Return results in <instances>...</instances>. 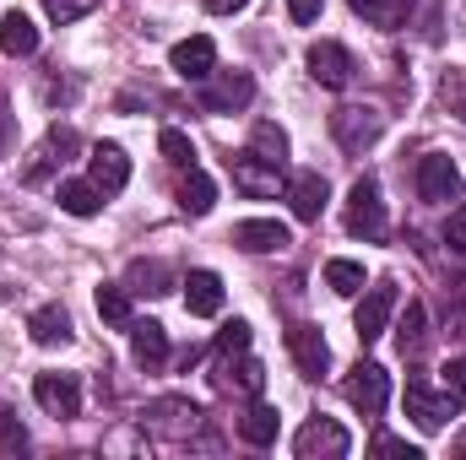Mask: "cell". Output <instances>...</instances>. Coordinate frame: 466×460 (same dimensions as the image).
<instances>
[{"instance_id": "1", "label": "cell", "mask_w": 466, "mask_h": 460, "mask_svg": "<svg viewBox=\"0 0 466 460\" xmlns=\"http://www.w3.org/2000/svg\"><path fill=\"white\" fill-rule=\"evenodd\" d=\"M342 223H348V233L363 238V244H380V238H385V201H380V185H374V179H358L348 190Z\"/></svg>"}, {"instance_id": "2", "label": "cell", "mask_w": 466, "mask_h": 460, "mask_svg": "<svg viewBox=\"0 0 466 460\" xmlns=\"http://www.w3.org/2000/svg\"><path fill=\"white\" fill-rule=\"evenodd\" d=\"M331 135H337L342 152H369V146L385 135V115L369 109V104H342V109L331 115Z\"/></svg>"}, {"instance_id": "3", "label": "cell", "mask_w": 466, "mask_h": 460, "mask_svg": "<svg viewBox=\"0 0 466 460\" xmlns=\"http://www.w3.org/2000/svg\"><path fill=\"white\" fill-rule=\"evenodd\" d=\"M228 174H233V185H238L249 201H266V195H277V190H282V163L260 157L255 146H249V152H233Z\"/></svg>"}, {"instance_id": "4", "label": "cell", "mask_w": 466, "mask_h": 460, "mask_svg": "<svg viewBox=\"0 0 466 460\" xmlns=\"http://www.w3.org/2000/svg\"><path fill=\"white\" fill-rule=\"evenodd\" d=\"M342 395H348L363 417H380L385 401H390V374L380 363H352L348 379H342Z\"/></svg>"}, {"instance_id": "5", "label": "cell", "mask_w": 466, "mask_h": 460, "mask_svg": "<svg viewBox=\"0 0 466 460\" xmlns=\"http://www.w3.org/2000/svg\"><path fill=\"white\" fill-rule=\"evenodd\" d=\"M76 152H82V135H76L71 125H55V130H49V135L38 141V152H33V163L22 168V185H44V179H49V174H55L60 163H71Z\"/></svg>"}, {"instance_id": "6", "label": "cell", "mask_w": 466, "mask_h": 460, "mask_svg": "<svg viewBox=\"0 0 466 460\" xmlns=\"http://www.w3.org/2000/svg\"><path fill=\"white\" fill-rule=\"evenodd\" d=\"M293 450H299V460H342L352 450V439H348V428H342V423L315 417V423H304V428H299Z\"/></svg>"}, {"instance_id": "7", "label": "cell", "mask_w": 466, "mask_h": 460, "mask_svg": "<svg viewBox=\"0 0 466 460\" xmlns=\"http://www.w3.org/2000/svg\"><path fill=\"white\" fill-rule=\"evenodd\" d=\"M147 428L163 434V439H190L201 428V406L185 401V395H163V401L147 406Z\"/></svg>"}, {"instance_id": "8", "label": "cell", "mask_w": 466, "mask_h": 460, "mask_svg": "<svg viewBox=\"0 0 466 460\" xmlns=\"http://www.w3.org/2000/svg\"><path fill=\"white\" fill-rule=\"evenodd\" d=\"M390 315H396V282H374L369 293H363V304H358V315H352V331H358V342H380L385 336V325H390Z\"/></svg>"}, {"instance_id": "9", "label": "cell", "mask_w": 466, "mask_h": 460, "mask_svg": "<svg viewBox=\"0 0 466 460\" xmlns=\"http://www.w3.org/2000/svg\"><path fill=\"white\" fill-rule=\"evenodd\" d=\"M456 195H461V174H456V163H451L445 152H429V157L418 163V201L445 206V201H456Z\"/></svg>"}, {"instance_id": "10", "label": "cell", "mask_w": 466, "mask_h": 460, "mask_svg": "<svg viewBox=\"0 0 466 460\" xmlns=\"http://www.w3.org/2000/svg\"><path fill=\"white\" fill-rule=\"evenodd\" d=\"M309 76L320 82V87H331V93H342L352 87V76H358V65H352V55L337 44V38H320L315 49H309Z\"/></svg>"}, {"instance_id": "11", "label": "cell", "mask_w": 466, "mask_h": 460, "mask_svg": "<svg viewBox=\"0 0 466 460\" xmlns=\"http://www.w3.org/2000/svg\"><path fill=\"white\" fill-rule=\"evenodd\" d=\"M33 395L49 417H76L82 412V379L76 374H38L33 379Z\"/></svg>"}, {"instance_id": "12", "label": "cell", "mask_w": 466, "mask_h": 460, "mask_svg": "<svg viewBox=\"0 0 466 460\" xmlns=\"http://www.w3.org/2000/svg\"><path fill=\"white\" fill-rule=\"evenodd\" d=\"M87 179H93L98 195H119V190L130 185V157H125V146L98 141V146H93V163H87Z\"/></svg>"}, {"instance_id": "13", "label": "cell", "mask_w": 466, "mask_h": 460, "mask_svg": "<svg viewBox=\"0 0 466 460\" xmlns=\"http://www.w3.org/2000/svg\"><path fill=\"white\" fill-rule=\"evenodd\" d=\"M212 385H218V390H228V395H260V390H266V368H260L255 357L233 352V357H218Z\"/></svg>"}, {"instance_id": "14", "label": "cell", "mask_w": 466, "mask_h": 460, "mask_svg": "<svg viewBox=\"0 0 466 460\" xmlns=\"http://www.w3.org/2000/svg\"><path fill=\"white\" fill-rule=\"evenodd\" d=\"M168 65L185 76V82H207L212 71H218V44L207 38V33H196V38H185V44H174V55H168Z\"/></svg>"}, {"instance_id": "15", "label": "cell", "mask_w": 466, "mask_h": 460, "mask_svg": "<svg viewBox=\"0 0 466 460\" xmlns=\"http://www.w3.org/2000/svg\"><path fill=\"white\" fill-rule=\"evenodd\" d=\"M249 98H255L249 71H223V76L201 93V109H207V115H233V109H244Z\"/></svg>"}, {"instance_id": "16", "label": "cell", "mask_w": 466, "mask_h": 460, "mask_svg": "<svg viewBox=\"0 0 466 460\" xmlns=\"http://www.w3.org/2000/svg\"><path fill=\"white\" fill-rule=\"evenodd\" d=\"M288 352H293V363H299L309 379H320V374L331 368V346L320 336V325H293V331H288Z\"/></svg>"}, {"instance_id": "17", "label": "cell", "mask_w": 466, "mask_h": 460, "mask_svg": "<svg viewBox=\"0 0 466 460\" xmlns=\"http://www.w3.org/2000/svg\"><path fill=\"white\" fill-rule=\"evenodd\" d=\"M407 417H412L423 434H434V428H445V417H451V401H440V395L423 385V374H412V379H407Z\"/></svg>"}, {"instance_id": "18", "label": "cell", "mask_w": 466, "mask_h": 460, "mask_svg": "<svg viewBox=\"0 0 466 460\" xmlns=\"http://www.w3.org/2000/svg\"><path fill=\"white\" fill-rule=\"evenodd\" d=\"M130 352H136V363L147 368V374H163L168 368V331L157 325V320H130Z\"/></svg>"}, {"instance_id": "19", "label": "cell", "mask_w": 466, "mask_h": 460, "mask_svg": "<svg viewBox=\"0 0 466 460\" xmlns=\"http://www.w3.org/2000/svg\"><path fill=\"white\" fill-rule=\"evenodd\" d=\"M233 244L238 249H249V255H277V249H288L293 238L282 223H271V217H249V223H238L233 228Z\"/></svg>"}, {"instance_id": "20", "label": "cell", "mask_w": 466, "mask_h": 460, "mask_svg": "<svg viewBox=\"0 0 466 460\" xmlns=\"http://www.w3.org/2000/svg\"><path fill=\"white\" fill-rule=\"evenodd\" d=\"M326 174H299L293 185H288V206H293V217L299 223H320V212H326Z\"/></svg>"}, {"instance_id": "21", "label": "cell", "mask_w": 466, "mask_h": 460, "mask_svg": "<svg viewBox=\"0 0 466 460\" xmlns=\"http://www.w3.org/2000/svg\"><path fill=\"white\" fill-rule=\"evenodd\" d=\"M185 309L201 315V320H212L223 309V276L218 271H190L185 276Z\"/></svg>"}, {"instance_id": "22", "label": "cell", "mask_w": 466, "mask_h": 460, "mask_svg": "<svg viewBox=\"0 0 466 460\" xmlns=\"http://www.w3.org/2000/svg\"><path fill=\"white\" fill-rule=\"evenodd\" d=\"M27 331H33L38 346H66L71 342V315H66L60 304H44V309L27 315Z\"/></svg>"}, {"instance_id": "23", "label": "cell", "mask_w": 466, "mask_h": 460, "mask_svg": "<svg viewBox=\"0 0 466 460\" xmlns=\"http://www.w3.org/2000/svg\"><path fill=\"white\" fill-rule=\"evenodd\" d=\"M277 428H282V417H277V406H266V401H255V406L238 417V439H244V445H255V450L277 445Z\"/></svg>"}, {"instance_id": "24", "label": "cell", "mask_w": 466, "mask_h": 460, "mask_svg": "<svg viewBox=\"0 0 466 460\" xmlns=\"http://www.w3.org/2000/svg\"><path fill=\"white\" fill-rule=\"evenodd\" d=\"M33 49H38V27H33L22 11H5V16H0V55L27 60Z\"/></svg>"}, {"instance_id": "25", "label": "cell", "mask_w": 466, "mask_h": 460, "mask_svg": "<svg viewBox=\"0 0 466 460\" xmlns=\"http://www.w3.org/2000/svg\"><path fill=\"white\" fill-rule=\"evenodd\" d=\"M179 206H185L190 217H207V212L218 206V185H212L201 168H185V174H179Z\"/></svg>"}, {"instance_id": "26", "label": "cell", "mask_w": 466, "mask_h": 460, "mask_svg": "<svg viewBox=\"0 0 466 460\" xmlns=\"http://www.w3.org/2000/svg\"><path fill=\"white\" fill-rule=\"evenodd\" d=\"M358 16H369L374 27H407L412 16V0H348Z\"/></svg>"}, {"instance_id": "27", "label": "cell", "mask_w": 466, "mask_h": 460, "mask_svg": "<svg viewBox=\"0 0 466 460\" xmlns=\"http://www.w3.org/2000/svg\"><path fill=\"white\" fill-rule=\"evenodd\" d=\"M60 206H66L71 217H98L104 195L93 190V179H87V185H82V179H66V185H60Z\"/></svg>"}, {"instance_id": "28", "label": "cell", "mask_w": 466, "mask_h": 460, "mask_svg": "<svg viewBox=\"0 0 466 460\" xmlns=\"http://www.w3.org/2000/svg\"><path fill=\"white\" fill-rule=\"evenodd\" d=\"M168 265L163 260H136L130 265V293H168Z\"/></svg>"}, {"instance_id": "29", "label": "cell", "mask_w": 466, "mask_h": 460, "mask_svg": "<svg viewBox=\"0 0 466 460\" xmlns=\"http://www.w3.org/2000/svg\"><path fill=\"white\" fill-rule=\"evenodd\" d=\"M326 287L342 293V298L363 293V265H358V260H326Z\"/></svg>"}, {"instance_id": "30", "label": "cell", "mask_w": 466, "mask_h": 460, "mask_svg": "<svg viewBox=\"0 0 466 460\" xmlns=\"http://www.w3.org/2000/svg\"><path fill=\"white\" fill-rule=\"evenodd\" d=\"M423 325H429V315H423V304H407V315H401V325H396V346H401V357L423 346V336H429Z\"/></svg>"}, {"instance_id": "31", "label": "cell", "mask_w": 466, "mask_h": 460, "mask_svg": "<svg viewBox=\"0 0 466 460\" xmlns=\"http://www.w3.org/2000/svg\"><path fill=\"white\" fill-rule=\"evenodd\" d=\"M98 315L125 331L130 325V287H98Z\"/></svg>"}, {"instance_id": "32", "label": "cell", "mask_w": 466, "mask_h": 460, "mask_svg": "<svg viewBox=\"0 0 466 460\" xmlns=\"http://www.w3.org/2000/svg\"><path fill=\"white\" fill-rule=\"evenodd\" d=\"M157 146H163V157H168L174 168H196V146H190V135H185V130H174V125H168V130L157 135Z\"/></svg>"}, {"instance_id": "33", "label": "cell", "mask_w": 466, "mask_h": 460, "mask_svg": "<svg viewBox=\"0 0 466 460\" xmlns=\"http://www.w3.org/2000/svg\"><path fill=\"white\" fill-rule=\"evenodd\" d=\"M255 152L271 157V163H288V135H282L271 119H260V125H255Z\"/></svg>"}, {"instance_id": "34", "label": "cell", "mask_w": 466, "mask_h": 460, "mask_svg": "<svg viewBox=\"0 0 466 460\" xmlns=\"http://www.w3.org/2000/svg\"><path fill=\"white\" fill-rule=\"evenodd\" d=\"M27 450V428L16 423V412H0V455H22Z\"/></svg>"}, {"instance_id": "35", "label": "cell", "mask_w": 466, "mask_h": 460, "mask_svg": "<svg viewBox=\"0 0 466 460\" xmlns=\"http://www.w3.org/2000/svg\"><path fill=\"white\" fill-rule=\"evenodd\" d=\"M233 352H249V325L244 320H228L218 331V357H233Z\"/></svg>"}, {"instance_id": "36", "label": "cell", "mask_w": 466, "mask_h": 460, "mask_svg": "<svg viewBox=\"0 0 466 460\" xmlns=\"http://www.w3.org/2000/svg\"><path fill=\"white\" fill-rule=\"evenodd\" d=\"M440 374H445V401H451V406H466V357L445 363Z\"/></svg>"}, {"instance_id": "37", "label": "cell", "mask_w": 466, "mask_h": 460, "mask_svg": "<svg viewBox=\"0 0 466 460\" xmlns=\"http://www.w3.org/2000/svg\"><path fill=\"white\" fill-rule=\"evenodd\" d=\"M93 5H98V0H44L49 22H60V27H66V22H76V16H87Z\"/></svg>"}, {"instance_id": "38", "label": "cell", "mask_w": 466, "mask_h": 460, "mask_svg": "<svg viewBox=\"0 0 466 460\" xmlns=\"http://www.w3.org/2000/svg\"><path fill=\"white\" fill-rule=\"evenodd\" d=\"M374 455H401V460H423L418 445H407V439H396V434H374V445H369Z\"/></svg>"}, {"instance_id": "39", "label": "cell", "mask_w": 466, "mask_h": 460, "mask_svg": "<svg viewBox=\"0 0 466 460\" xmlns=\"http://www.w3.org/2000/svg\"><path fill=\"white\" fill-rule=\"evenodd\" d=\"M440 98L451 104V115H461V119H466V71H451V76H445Z\"/></svg>"}, {"instance_id": "40", "label": "cell", "mask_w": 466, "mask_h": 460, "mask_svg": "<svg viewBox=\"0 0 466 460\" xmlns=\"http://www.w3.org/2000/svg\"><path fill=\"white\" fill-rule=\"evenodd\" d=\"M445 244H451V255L466 260V206H456V212L445 217Z\"/></svg>"}, {"instance_id": "41", "label": "cell", "mask_w": 466, "mask_h": 460, "mask_svg": "<svg viewBox=\"0 0 466 460\" xmlns=\"http://www.w3.org/2000/svg\"><path fill=\"white\" fill-rule=\"evenodd\" d=\"M320 5H326V0H288V16H293L299 27H309V22L320 16Z\"/></svg>"}, {"instance_id": "42", "label": "cell", "mask_w": 466, "mask_h": 460, "mask_svg": "<svg viewBox=\"0 0 466 460\" xmlns=\"http://www.w3.org/2000/svg\"><path fill=\"white\" fill-rule=\"evenodd\" d=\"M201 5H207L212 16H233V11H244L249 0H201Z\"/></svg>"}, {"instance_id": "43", "label": "cell", "mask_w": 466, "mask_h": 460, "mask_svg": "<svg viewBox=\"0 0 466 460\" xmlns=\"http://www.w3.org/2000/svg\"><path fill=\"white\" fill-rule=\"evenodd\" d=\"M11 135H16V119L5 115V104H0V157H5V146H11Z\"/></svg>"}, {"instance_id": "44", "label": "cell", "mask_w": 466, "mask_h": 460, "mask_svg": "<svg viewBox=\"0 0 466 460\" xmlns=\"http://www.w3.org/2000/svg\"><path fill=\"white\" fill-rule=\"evenodd\" d=\"M451 450H456V455H466V434H461V439H456V445H451Z\"/></svg>"}]
</instances>
